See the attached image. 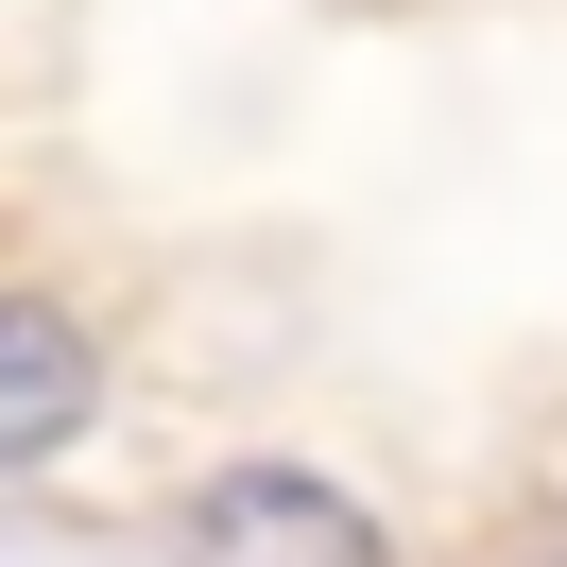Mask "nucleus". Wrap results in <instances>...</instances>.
I'll return each mask as SVG.
<instances>
[{
	"mask_svg": "<svg viewBox=\"0 0 567 567\" xmlns=\"http://www.w3.org/2000/svg\"><path fill=\"white\" fill-rule=\"evenodd\" d=\"M173 567H395V533L327 464H207L173 516Z\"/></svg>",
	"mask_w": 567,
	"mask_h": 567,
	"instance_id": "nucleus-1",
	"label": "nucleus"
},
{
	"mask_svg": "<svg viewBox=\"0 0 567 567\" xmlns=\"http://www.w3.org/2000/svg\"><path fill=\"white\" fill-rule=\"evenodd\" d=\"M104 413V344L70 292H0V482H35L70 430Z\"/></svg>",
	"mask_w": 567,
	"mask_h": 567,
	"instance_id": "nucleus-2",
	"label": "nucleus"
},
{
	"mask_svg": "<svg viewBox=\"0 0 567 567\" xmlns=\"http://www.w3.org/2000/svg\"><path fill=\"white\" fill-rule=\"evenodd\" d=\"M498 567H567V498H550V516H516V533H498Z\"/></svg>",
	"mask_w": 567,
	"mask_h": 567,
	"instance_id": "nucleus-3",
	"label": "nucleus"
}]
</instances>
